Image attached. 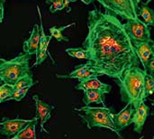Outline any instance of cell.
<instances>
[{"label": "cell", "mask_w": 154, "mask_h": 139, "mask_svg": "<svg viewBox=\"0 0 154 139\" xmlns=\"http://www.w3.org/2000/svg\"><path fill=\"white\" fill-rule=\"evenodd\" d=\"M13 90H14V88L12 85L4 83L2 86H0V103L6 100L11 96V93Z\"/></svg>", "instance_id": "24"}, {"label": "cell", "mask_w": 154, "mask_h": 139, "mask_svg": "<svg viewBox=\"0 0 154 139\" xmlns=\"http://www.w3.org/2000/svg\"><path fill=\"white\" fill-rule=\"evenodd\" d=\"M88 34L82 45L91 55V62L113 79L141 65L124 24L112 13L94 9L88 12Z\"/></svg>", "instance_id": "1"}, {"label": "cell", "mask_w": 154, "mask_h": 139, "mask_svg": "<svg viewBox=\"0 0 154 139\" xmlns=\"http://www.w3.org/2000/svg\"><path fill=\"white\" fill-rule=\"evenodd\" d=\"M84 91V97H83V103L85 106H89L91 103H97V104H103L104 103V96L105 93L98 90H87Z\"/></svg>", "instance_id": "17"}, {"label": "cell", "mask_w": 154, "mask_h": 139, "mask_svg": "<svg viewBox=\"0 0 154 139\" xmlns=\"http://www.w3.org/2000/svg\"><path fill=\"white\" fill-rule=\"evenodd\" d=\"M3 84H4V81H2V80L0 79V86H2Z\"/></svg>", "instance_id": "32"}, {"label": "cell", "mask_w": 154, "mask_h": 139, "mask_svg": "<svg viewBox=\"0 0 154 139\" xmlns=\"http://www.w3.org/2000/svg\"><path fill=\"white\" fill-rule=\"evenodd\" d=\"M1 62H2V59H0V63H1Z\"/></svg>", "instance_id": "34"}, {"label": "cell", "mask_w": 154, "mask_h": 139, "mask_svg": "<svg viewBox=\"0 0 154 139\" xmlns=\"http://www.w3.org/2000/svg\"><path fill=\"white\" fill-rule=\"evenodd\" d=\"M81 2H83L85 5H89L93 2V0H81Z\"/></svg>", "instance_id": "29"}, {"label": "cell", "mask_w": 154, "mask_h": 139, "mask_svg": "<svg viewBox=\"0 0 154 139\" xmlns=\"http://www.w3.org/2000/svg\"><path fill=\"white\" fill-rule=\"evenodd\" d=\"M53 0H46V4H48V5H50L51 2H52Z\"/></svg>", "instance_id": "30"}, {"label": "cell", "mask_w": 154, "mask_h": 139, "mask_svg": "<svg viewBox=\"0 0 154 139\" xmlns=\"http://www.w3.org/2000/svg\"><path fill=\"white\" fill-rule=\"evenodd\" d=\"M5 0H0V24L3 22L4 19V13H5V8H4V5H5Z\"/></svg>", "instance_id": "28"}, {"label": "cell", "mask_w": 154, "mask_h": 139, "mask_svg": "<svg viewBox=\"0 0 154 139\" xmlns=\"http://www.w3.org/2000/svg\"><path fill=\"white\" fill-rule=\"evenodd\" d=\"M139 12L138 13V16L142 17L143 22L149 25V26H152L154 27V11L150 8L148 5H142L140 7H138Z\"/></svg>", "instance_id": "18"}, {"label": "cell", "mask_w": 154, "mask_h": 139, "mask_svg": "<svg viewBox=\"0 0 154 139\" xmlns=\"http://www.w3.org/2000/svg\"><path fill=\"white\" fill-rule=\"evenodd\" d=\"M76 1H77V0H63L64 9H66L67 13H69V12H70V10H71V8H70V6H69L70 3H72V2H76Z\"/></svg>", "instance_id": "27"}, {"label": "cell", "mask_w": 154, "mask_h": 139, "mask_svg": "<svg viewBox=\"0 0 154 139\" xmlns=\"http://www.w3.org/2000/svg\"><path fill=\"white\" fill-rule=\"evenodd\" d=\"M135 52L143 68L146 67L148 62L154 58V41L150 39L144 42H132Z\"/></svg>", "instance_id": "9"}, {"label": "cell", "mask_w": 154, "mask_h": 139, "mask_svg": "<svg viewBox=\"0 0 154 139\" xmlns=\"http://www.w3.org/2000/svg\"><path fill=\"white\" fill-rule=\"evenodd\" d=\"M146 73L147 71L140 66L132 67L125 70L120 79H116L120 89L122 101L131 104L134 109L143 102V91Z\"/></svg>", "instance_id": "2"}, {"label": "cell", "mask_w": 154, "mask_h": 139, "mask_svg": "<svg viewBox=\"0 0 154 139\" xmlns=\"http://www.w3.org/2000/svg\"><path fill=\"white\" fill-rule=\"evenodd\" d=\"M38 117L36 116L35 118H33L32 119H31L21 130L20 132L15 135L13 139H36V132H35V128H36V125H37V121H38Z\"/></svg>", "instance_id": "16"}, {"label": "cell", "mask_w": 154, "mask_h": 139, "mask_svg": "<svg viewBox=\"0 0 154 139\" xmlns=\"http://www.w3.org/2000/svg\"><path fill=\"white\" fill-rule=\"evenodd\" d=\"M37 9H38V14H39V19H40V43H39V47H38V51L36 55V62H34L33 66H39L41 65L47 58V55H50L48 52V48H49V44L52 38V36L50 35H46L43 32V23H42V14H41V10L39 5H37Z\"/></svg>", "instance_id": "8"}, {"label": "cell", "mask_w": 154, "mask_h": 139, "mask_svg": "<svg viewBox=\"0 0 154 139\" xmlns=\"http://www.w3.org/2000/svg\"><path fill=\"white\" fill-rule=\"evenodd\" d=\"M106 11L124 20L134 19L138 16V5L135 0H96Z\"/></svg>", "instance_id": "5"}, {"label": "cell", "mask_w": 154, "mask_h": 139, "mask_svg": "<svg viewBox=\"0 0 154 139\" xmlns=\"http://www.w3.org/2000/svg\"><path fill=\"white\" fill-rule=\"evenodd\" d=\"M50 12L51 14L56 13L57 11H60L64 9V5H63V0H53L50 4Z\"/></svg>", "instance_id": "25"}, {"label": "cell", "mask_w": 154, "mask_h": 139, "mask_svg": "<svg viewBox=\"0 0 154 139\" xmlns=\"http://www.w3.org/2000/svg\"><path fill=\"white\" fill-rule=\"evenodd\" d=\"M134 109L131 104H126V106L117 114H114V123L116 127V133L120 137V132L124 130L126 127L132 125V117Z\"/></svg>", "instance_id": "11"}, {"label": "cell", "mask_w": 154, "mask_h": 139, "mask_svg": "<svg viewBox=\"0 0 154 139\" xmlns=\"http://www.w3.org/2000/svg\"><path fill=\"white\" fill-rule=\"evenodd\" d=\"M34 84H35V81H33L32 74L31 72H27L17 80V81L13 85V88L14 89L31 88Z\"/></svg>", "instance_id": "22"}, {"label": "cell", "mask_w": 154, "mask_h": 139, "mask_svg": "<svg viewBox=\"0 0 154 139\" xmlns=\"http://www.w3.org/2000/svg\"><path fill=\"white\" fill-rule=\"evenodd\" d=\"M75 110L83 113L79 114V116L87 125L88 129L94 128H103L110 129L116 133L114 114L112 113L111 109L106 106L100 108L84 106L79 109H75Z\"/></svg>", "instance_id": "3"}, {"label": "cell", "mask_w": 154, "mask_h": 139, "mask_svg": "<svg viewBox=\"0 0 154 139\" xmlns=\"http://www.w3.org/2000/svg\"><path fill=\"white\" fill-rule=\"evenodd\" d=\"M153 76H154V74H153Z\"/></svg>", "instance_id": "35"}, {"label": "cell", "mask_w": 154, "mask_h": 139, "mask_svg": "<svg viewBox=\"0 0 154 139\" xmlns=\"http://www.w3.org/2000/svg\"><path fill=\"white\" fill-rule=\"evenodd\" d=\"M75 89L78 90H98L103 91L105 94L111 91L112 87L109 84L103 83L98 80V77L89 78L86 80L79 81V82L75 86Z\"/></svg>", "instance_id": "14"}, {"label": "cell", "mask_w": 154, "mask_h": 139, "mask_svg": "<svg viewBox=\"0 0 154 139\" xmlns=\"http://www.w3.org/2000/svg\"><path fill=\"white\" fill-rule=\"evenodd\" d=\"M30 88H22V89H14V90L11 93V96L6 100H14L16 101L22 100L27 94L28 90Z\"/></svg>", "instance_id": "23"}, {"label": "cell", "mask_w": 154, "mask_h": 139, "mask_svg": "<svg viewBox=\"0 0 154 139\" xmlns=\"http://www.w3.org/2000/svg\"><path fill=\"white\" fill-rule=\"evenodd\" d=\"M75 25V23H72V24H67V25H64V26H60V27H57V26H51L49 28V32L51 33V35L52 36V38H55L56 41L58 42H69V39L66 36H64L62 34V32L69 28V27H71Z\"/></svg>", "instance_id": "20"}, {"label": "cell", "mask_w": 154, "mask_h": 139, "mask_svg": "<svg viewBox=\"0 0 154 139\" xmlns=\"http://www.w3.org/2000/svg\"><path fill=\"white\" fill-rule=\"evenodd\" d=\"M135 1H136V4H137V5H139V4H140V3H141L143 0H135Z\"/></svg>", "instance_id": "31"}, {"label": "cell", "mask_w": 154, "mask_h": 139, "mask_svg": "<svg viewBox=\"0 0 154 139\" xmlns=\"http://www.w3.org/2000/svg\"><path fill=\"white\" fill-rule=\"evenodd\" d=\"M32 100H33V101L35 103V107H36V112H37L36 116L40 119L41 129H42V131H43L45 133H49L44 128V125L46 124V122H48L50 120V118L51 117V111L55 109V107L53 105L45 103L37 95L32 96Z\"/></svg>", "instance_id": "10"}, {"label": "cell", "mask_w": 154, "mask_h": 139, "mask_svg": "<svg viewBox=\"0 0 154 139\" xmlns=\"http://www.w3.org/2000/svg\"><path fill=\"white\" fill-rule=\"evenodd\" d=\"M154 94V76L152 74L146 73L145 80H144V86L143 91V100L145 101L150 96Z\"/></svg>", "instance_id": "19"}, {"label": "cell", "mask_w": 154, "mask_h": 139, "mask_svg": "<svg viewBox=\"0 0 154 139\" xmlns=\"http://www.w3.org/2000/svg\"><path fill=\"white\" fill-rule=\"evenodd\" d=\"M66 52L73 58L80 59V60H87L90 61L91 55L88 50L85 48H69L66 50Z\"/></svg>", "instance_id": "21"}, {"label": "cell", "mask_w": 154, "mask_h": 139, "mask_svg": "<svg viewBox=\"0 0 154 139\" xmlns=\"http://www.w3.org/2000/svg\"><path fill=\"white\" fill-rule=\"evenodd\" d=\"M106 75L105 71L100 69L98 66L95 65L91 62H88L84 64L77 65L71 72L69 74H60L56 77L59 79H78L79 81L94 78V77H100Z\"/></svg>", "instance_id": "7"}, {"label": "cell", "mask_w": 154, "mask_h": 139, "mask_svg": "<svg viewBox=\"0 0 154 139\" xmlns=\"http://www.w3.org/2000/svg\"><path fill=\"white\" fill-rule=\"evenodd\" d=\"M151 1H152V0H147V2H148V3H149V2H151Z\"/></svg>", "instance_id": "33"}, {"label": "cell", "mask_w": 154, "mask_h": 139, "mask_svg": "<svg viewBox=\"0 0 154 139\" xmlns=\"http://www.w3.org/2000/svg\"><path fill=\"white\" fill-rule=\"evenodd\" d=\"M150 116V108L145 104V101L140 103V105L134 109L131 123L134 125V131L137 134H141L143 129L144 123Z\"/></svg>", "instance_id": "12"}, {"label": "cell", "mask_w": 154, "mask_h": 139, "mask_svg": "<svg viewBox=\"0 0 154 139\" xmlns=\"http://www.w3.org/2000/svg\"><path fill=\"white\" fill-rule=\"evenodd\" d=\"M144 70L148 72V73H150V74H154V58H152L149 62H148V64L146 65V67L144 68Z\"/></svg>", "instance_id": "26"}, {"label": "cell", "mask_w": 154, "mask_h": 139, "mask_svg": "<svg viewBox=\"0 0 154 139\" xmlns=\"http://www.w3.org/2000/svg\"><path fill=\"white\" fill-rule=\"evenodd\" d=\"M39 43H40V26L38 24H34L31 32L30 37L23 42V52L31 56L36 54L39 47Z\"/></svg>", "instance_id": "15"}, {"label": "cell", "mask_w": 154, "mask_h": 139, "mask_svg": "<svg viewBox=\"0 0 154 139\" xmlns=\"http://www.w3.org/2000/svg\"><path fill=\"white\" fill-rule=\"evenodd\" d=\"M31 55L22 53L11 59H2L0 63V79L5 84L14 85L19 78L30 71L29 62Z\"/></svg>", "instance_id": "4"}, {"label": "cell", "mask_w": 154, "mask_h": 139, "mask_svg": "<svg viewBox=\"0 0 154 139\" xmlns=\"http://www.w3.org/2000/svg\"><path fill=\"white\" fill-rule=\"evenodd\" d=\"M124 28L132 42H144L152 39L149 25L139 17L126 20V23L124 24Z\"/></svg>", "instance_id": "6"}, {"label": "cell", "mask_w": 154, "mask_h": 139, "mask_svg": "<svg viewBox=\"0 0 154 139\" xmlns=\"http://www.w3.org/2000/svg\"><path fill=\"white\" fill-rule=\"evenodd\" d=\"M27 119H5L0 123V134L7 137H14L29 122Z\"/></svg>", "instance_id": "13"}]
</instances>
